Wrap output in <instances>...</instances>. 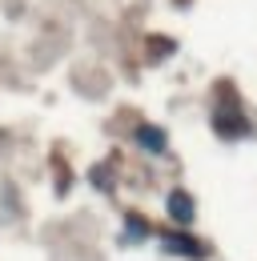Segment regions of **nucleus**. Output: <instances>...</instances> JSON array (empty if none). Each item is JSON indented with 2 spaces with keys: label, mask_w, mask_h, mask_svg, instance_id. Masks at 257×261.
<instances>
[{
  "label": "nucleus",
  "mask_w": 257,
  "mask_h": 261,
  "mask_svg": "<svg viewBox=\"0 0 257 261\" xmlns=\"http://www.w3.org/2000/svg\"><path fill=\"white\" fill-rule=\"evenodd\" d=\"M169 213H173V221L189 225V221H193V201L185 193H173V197H169Z\"/></svg>",
  "instance_id": "1"
},
{
  "label": "nucleus",
  "mask_w": 257,
  "mask_h": 261,
  "mask_svg": "<svg viewBox=\"0 0 257 261\" xmlns=\"http://www.w3.org/2000/svg\"><path fill=\"white\" fill-rule=\"evenodd\" d=\"M165 249H173V253H189V257H201V245H193L185 237H165Z\"/></svg>",
  "instance_id": "2"
},
{
  "label": "nucleus",
  "mask_w": 257,
  "mask_h": 261,
  "mask_svg": "<svg viewBox=\"0 0 257 261\" xmlns=\"http://www.w3.org/2000/svg\"><path fill=\"white\" fill-rule=\"evenodd\" d=\"M141 141H145L149 149H161V145H165V137H157L153 129H145V133H141Z\"/></svg>",
  "instance_id": "3"
}]
</instances>
